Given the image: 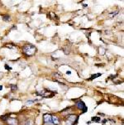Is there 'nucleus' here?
I'll use <instances>...</instances> for the list:
<instances>
[{
	"label": "nucleus",
	"mask_w": 124,
	"mask_h": 125,
	"mask_svg": "<svg viewBox=\"0 0 124 125\" xmlns=\"http://www.w3.org/2000/svg\"><path fill=\"white\" fill-rule=\"evenodd\" d=\"M22 52L24 54H26L28 56H34L36 52H37V48L35 46L31 45V44H27L22 47Z\"/></svg>",
	"instance_id": "1"
},
{
	"label": "nucleus",
	"mask_w": 124,
	"mask_h": 125,
	"mask_svg": "<svg viewBox=\"0 0 124 125\" xmlns=\"http://www.w3.org/2000/svg\"><path fill=\"white\" fill-rule=\"evenodd\" d=\"M78 116L77 115H74V114H70V115L67 117L66 124V125H75V124L76 123L78 120Z\"/></svg>",
	"instance_id": "2"
},
{
	"label": "nucleus",
	"mask_w": 124,
	"mask_h": 125,
	"mask_svg": "<svg viewBox=\"0 0 124 125\" xmlns=\"http://www.w3.org/2000/svg\"><path fill=\"white\" fill-rule=\"evenodd\" d=\"M75 104H76V106L78 107V109L82 110L83 112H86V110H87V107H86L85 104L84 103L82 100H77L76 102H75Z\"/></svg>",
	"instance_id": "3"
},
{
	"label": "nucleus",
	"mask_w": 124,
	"mask_h": 125,
	"mask_svg": "<svg viewBox=\"0 0 124 125\" xmlns=\"http://www.w3.org/2000/svg\"><path fill=\"white\" fill-rule=\"evenodd\" d=\"M43 120L45 124H47L48 125H53L52 124L51 115H50V114H45V115L43 116Z\"/></svg>",
	"instance_id": "4"
},
{
	"label": "nucleus",
	"mask_w": 124,
	"mask_h": 125,
	"mask_svg": "<svg viewBox=\"0 0 124 125\" xmlns=\"http://www.w3.org/2000/svg\"><path fill=\"white\" fill-rule=\"evenodd\" d=\"M6 121L8 122V124L9 125H18V120L15 119V118H8Z\"/></svg>",
	"instance_id": "5"
},
{
	"label": "nucleus",
	"mask_w": 124,
	"mask_h": 125,
	"mask_svg": "<svg viewBox=\"0 0 124 125\" xmlns=\"http://www.w3.org/2000/svg\"><path fill=\"white\" fill-rule=\"evenodd\" d=\"M51 121L53 125H58L60 124V119H59L57 116H56V115H51Z\"/></svg>",
	"instance_id": "6"
},
{
	"label": "nucleus",
	"mask_w": 124,
	"mask_h": 125,
	"mask_svg": "<svg viewBox=\"0 0 124 125\" xmlns=\"http://www.w3.org/2000/svg\"><path fill=\"white\" fill-rule=\"evenodd\" d=\"M100 75H101V74H100V73H98V74H95V75H92L91 77L89 78V80H92L95 79V78H97V77H99Z\"/></svg>",
	"instance_id": "7"
},
{
	"label": "nucleus",
	"mask_w": 124,
	"mask_h": 125,
	"mask_svg": "<svg viewBox=\"0 0 124 125\" xmlns=\"http://www.w3.org/2000/svg\"><path fill=\"white\" fill-rule=\"evenodd\" d=\"M3 21H8V20H10V16L9 15H3Z\"/></svg>",
	"instance_id": "8"
},
{
	"label": "nucleus",
	"mask_w": 124,
	"mask_h": 125,
	"mask_svg": "<svg viewBox=\"0 0 124 125\" xmlns=\"http://www.w3.org/2000/svg\"><path fill=\"white\" fill-rule=\"evenodd\" d=\"M92 120H93V121H96V122H99L100 118L98 117H94V118H92Z\"/></svg>",
	"instance_id": "9"
},
{
	"label": "nucleus",
	"mask_w": 124,
	"mask_h": 125,
	"mask_svg": "<svg viewBox=\"0 0 124 125\" xmlns=\"http://www.w3.org/2000/svg\"><path fill=\"white\" fill-rule=\"evenodd\" d=\"M11 88H12V91H14V90H17V85H13V84H12V85H11Z\"/></svg>",
	"instance_id": "10"
},
{
	"label": "nucleus",
	"mask_w": 124,
	"mask_h": 125,
	"mask_svg": "<svg viewBox=\"0 0 124 125\" xmlns=\"http://www.w3.org/2000/svg\"><path fill=\"white\" fill-rule=\"evenodd\" d=\"M31 124H32V123H31L30 120H27L26 124H25V125H31Z\"/></svg>",
	"instance_id": "11"
},
{
	"label": "nucleus",
	"mask_w": 124,
	"mask_h": 125,
	"mask_svg": "<svg viewBox=\"0 0 124 125\" xmlns=\"http://www.w3.org/2000/svg\"><path fill=\"white\" fill-rule=\"evenodd\" d=\"M33 102H34V100H29V101H27V105H28V104H32Z\"/></svg>",
	"instance_id": "12"
},
{
	"label": "nucleus",
	"mask_w": 124,
	"mask_h": 125,
	"mask_svg": "<svg viewBox=\"0 0 124 125\" xmlns=\"http://www.w3.org/2000/svg\"><path fill=\"white\" fill-rule=\"evenodd\" d=\"M5 68L7 69V70H8V71H10V70H12V68L10 66H8V65H5Z\"/></svg>",
	"instance_id": "13"
},
{
	"label": "nucleus",
	"mask_w": 124,
	"mask_h": 125,
	"mask_svg": "<svg viewBox=\"0 0 124 125\" xmlns=\"http://www.w3.org/2000/svg\"><path fill=\"white\" fill-rule=\"evenodd\" d=\"M66 73H67V75H70V74H71V72H70V71H67Z\"/></svg>",
	"instance_id": "14"
},
{
	"label": "nucleus",
	"mask_w": 124,
	"mask_h": 125,
	"mask_svg": "<svg viewBox=\"0 0 124 125\" xmlns=\"http://www.w3.org/2000/svg\"><path fill=\"white\" fill-rule=\"evenodd\" d=\"M3 90V86L0 85V90Z\"/></svg>",
	"instance_id": "15"
}]
</instances>
